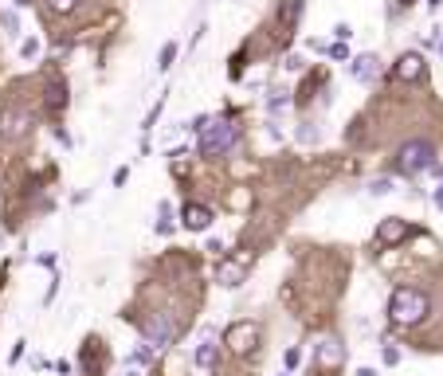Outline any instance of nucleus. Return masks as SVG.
Segmentation results:
<instances>
[{
  "label": "nucleus",
  "mask_w": 443,
  "mask_h": 376,
  "mask_svg": "<svg viewBox=\"0 0 443 376\" xmlns=\"http://www.w3.org/2000/svg\"><path fill=\"white\" fill-rule=\"evenodd\" d=\"M279 376H290V372H279Z\"/></svg>",
  "instance_id": "cd10ccee"
},
{
  "label": "nucleus",
  "mask_w": 443,
  "mask_h": 376,
  "mask_svg": "<svg viewBox=\"0 0 443 376\" xmlns=\"http://www.w3.org/2000/svg\"><path fill=\"white\" fill-rule=\"evenodd\" d=\"M392 75H396V79H404V83H420V79H424V59H420L416 51H408V55H401V59H396Z\"/></svg>",
  "instance_id": "6e6552de"
},
{
  "label": "nucleus",
  "mask_w": 443,
  "mask_h": 376,
  "mask_svg": "<svg viewBox=\"0 0 443 376\" xmlns=\"http://www.w3.org/2000/svg\"><path fill=\"white\" fill-rule=\"evenodd\" d=\"M350 75L357 79V83H373V79H376V55H357V59H350Z\"/></svg>",
  "instance_id": "f8f14e48"
},
{
  "label": "nucleus",
  "mask_w": 443,
  "mask_h": 376,
  "mask_svg": "<svg viewBox=\"0 0 443 376\" xmlns=\"http://www.w3.org/2000/svg\"><path fill=\"white\" fill-rule=\"evenodd\" d=\"M439 51H443V43H439Z\"/></svg>",
  "instance_id": "c85d7f7f"
},
{
  "label": "nucleus",
  "mask_w": 443,
  "mask_h": 376,
  "mask_svg": "<svg viewBox=\"0 0 443 376\" xmlns=\"http://www.w3.org/2000/svg\"><path fill=\"white\" fill-rule=\"evenodd\" d=\"M384 365H401V349L396 345H384Z\"/></svg>",
  "instance_id": "6ab92c4d"
},
{
  "label": "nucleus",
  "mask_w": 443,
  "mask_h": 376,
  "mask_svg": "<svg viewBox=\"0 0 443 376\" xmlns=\"http://www.w3.org/2000/svg\"><path fill=\"white\" fill-rule=\"evenodd\" d=\"M47 110H67V86H59V83H52L47 86Z\"/></svg>",
  "instance_id": "ddd939ff"
},
{
  "label": "nucleus",
  "mask_w": 443,
  "mask_h": 376,
  "mask_svg": "<svg viewBox=\"0 0 443 376\" xmlns=\"http://www.w3.org/2000/svg\"><path fill=\"white\" fill-rule=\"evenodd\" d=\"M369 193H373V196H389L392 193V181H389V176H381V181L369 184Z\"/></svg>",
  "instance_id": "dca6fc26"
},
{
  "label": "nucleus",
  "mask_w": 443,
  "mask_h": 376,
  "mask_svg": "<svg viewBox=\"0 0 443 376\" xmlns=\"http://www.w3.org/2000/svg\"><path fill=\"white\" fill-rule=\"evenodd\" d=\"M130 181V169H114V184H126Z\"/></svg>",
  "instance_id": "b1692460"
},
{
  "label": "nucleus",
  "mask_w": 443,
  "mask_h": 376,
  "mask_svg": "<svg viewBox=\"0 0 443 376\" xmlns=\"http://www.w3.org/2000/svg\"><path fill=\"white\" fill-rule=\"evenodd\" d=\"M318 360H322V365H338V360H341V345L322 341V353H318Z\"/></svg>",
  "instance_id": "4468645a"
},
{
  "label": "nucleus",
  "mask_w": 443,
  "mask_h": 376,
  "mask_svg": "<svg viewBox=\"0 0 443 376\" xmlns=\"http://www.w3.org/2000/svg\"><path fill=\"white\" fill-rule=\"evenodd\" d=\"M224 345H228L231 353H251L259 345V326H251V321H231V326L224 329Z\"/></svg>",
  "instance_id": "20e7f679"
},
{
  "label": "nucleus",
  "mask_w": 443,
  "mask_h": 376,
  "mask_svg": "<svg viewBox=\"0 0 443 376\" xmlns=\"http://www.w3.org/2000/svg\"><path fill=\"white\" fill-rule=\"evenodd\" d=\"M161 212H165V216H169V204H165ZM157 232H161V235H165V232H173V224H169V220H161V224H157Z\"/></svg>",
  "instance_id": "5701e85b"
},
{
  "label": "nucleus",
  "mask_w": 443,
  "mask_h": 376,
  "mask_svg": "<svg viewBox=\"0 0 443 376\" xmlns=\"http://www.w3.org/2000/svg\"><path fill=\"white\" fill-rule=\"evenodd\" d=\"M432 314V298L416 286H396L389 298V318L396 326H420V321Z\"/></svg>",
  "instance_id": "f257e3e1"
},
{
  "label": "nucleus",
  "mask_w": 443,
  "mask_h": 376,
  "mask_svg": "<svg viewBox=\"0 0 443 376\" xmlns=\"http://www.w3.org/2000/svg\"><path fill=\"white\" fill-rule=\"evenodd\" d=\"M196 134H200V153H205V157H224V153L236 145V125H231L228 118H208Z\"/></svg>",
  "instance_id": "f03ea898"
},
{
  "label": "nucleus",
  "mask_w": 443,
  "mask_h": 376,
  "mask_svg": "<svg viewBox=\"0 0 443 376\" xmlns=\"http://www.w3.org/2000/svg\"><path fill=\"white\" fill-rule=\"evenodd\" d=\"M142 334H145V345L149 349H165V345L173 341V321H169V314H157V318H149L142 326Z\"/></svg>",
  "instance_id": "39448f33"
},
{
  "label": "nucleus",
  "mask_w": 443,
  "mask_h": 376,
  "mask_svg": "<svg viewBox=\"0 0 443 376\" xmlns=\"http://www.w3.org/2000/svg\"><path fill=\"white\" fill-rule=\"evenodd\" d=\"M196 368H216V360H220V345H216V329H205V341H200V349H196Z\"/></svg>",
  "instance_id": "1a4fd4ad"
},
{
  "label": "nucleus",
  "mask_w": 443,
  "mask_h": 376,
  "mask_svg": "<svg viewBox=\"0 0 443 376\" xmlns=\"http://www.w3.org/2000/svg\"><path fill=\"white\" fill-rule=\"evenodd\" d=\"M28 125H32V114H28V110H12V114L0 118V134H4V137H20Z\"/></svg>",
  "instance_id": "9b49d317"
},
{
  "label": "nucleus",
  "mask_w": 443,
  "mask_h": 376,
  "mask_svg": "<svg viewBox=\"0 0 443 376\" xmlns=\"http://www.w3.org/2000/svg\"><path fill=\"white\" fill-rule=\"evenodd\" d=\"M20 55L35 59V55H40V40H24V43H20Z\"/></svg>",
  "instance_id": "f3484780"
},
{
  "label": "nucleus",
  "mask_w": 443,
  "mask_h": 376,
  "mask_svg": "<svg viewBox=\"0 0 443 376\" xmlns=\"http://www.w3.org/2000/svg\"><path fill=\"white\" fill-rule=\"evenodd\" d=\"M180 227H188V232H208V227H212V208H205V204H185V208H180Z\"/></svg>",
  "instance_id": "0eeeda50"
},
{
  "label": "nucleus",
  "mask_w": 443,
  "mask_h": 376,
  "mask_svg": "<svg viewBox=\"0 0 443 376\" xmlns=\"http://www.w3.org/2000/svg\"><path fill=\"white\" fill-rule=\"evenodd\" d=\"M173 59H177V43H165V47H161V63H157V67L169 71V67H173Z\"/></svg>",
  "instance_id": "2eb2a0df"
},
{
  "label": "nucleus",
  "mask_w": 443,
  "mask_h": 376,
  "mask_svg": "<svg viewBox=\"0 0 443 376\" xmlns=\"http://www.w3.org/2000/svg\"><path fill=\"white\" fill-rule=\"evenodd\" d=\"M47 4H52V12H75L79 0H47Z\"/></svg>",
  "instance_id": "a211bd4d"
},
{
  "label": "nucleus",
  "mask_w": 443,
  "mask_h": 376,
  "mask_svg": "<svg viewBox=\"0 0 443 376\" xmlns=\"http://www.w3.org/2000/svg\"><path fill=\"white\" fill-rule=\"evenodd\" d=\"M330 55H333V59H345V63H350V47H345V43H333Z\"/></svg>",
  "instance_id": "aec40b11"
},
{
  "label": "nucleus",
  "mask_w": 443,
  "mask_h": 376,
  "mask_svg": "<svg viewBox=\"0 0 443 376\" xmlns=\"http://www.w3.org/2000/svg\"><path fill=\"white\" fill-rule=\"evenodd\" d=\"M408 239V220L401 216H384L381 224H376V243L381 247H396V243Z\"/></svg>",
  "instance_id": "423d86ee"
},
{
  "label": "nucleus",
  "mask_w": 443,
  "mask_h": 376,
  "mask_svg": "<svg viewBox=\"0 0 443 376\" xmlns=\"http://www.w3.org/2000/svg\"><path fill=\"white\" fill-rule=\"evenodd\" d=\"M432 204H435V208L443 212V184H439V188H435V193H432Z\"/></svg>",
  "instance_id": "393cba45"
},
{
  "label": "nucleus",
  "mask_w": 443,
  "mask_h": 376,
  "mask_svg": "<svg viewBox=\"0 0 443 376\" xmlns=\"http://www.w3.org/2000/svg\"><path fill=\"white\" fill-rule=\"evenodd\" d=\"M353 376H376V368H369V365H361V368H357V372H353Z\"/></svg>",
  "instance_id": "a878e982"
},
{
  "label": "nucleus",
  "mask_w": 443,
  "mask_h": 376,
  "mask_svg": "<svg viewBox=\"0 0 443 376\" xmlns=\"http://www.w3.org/2000/svg\"><path fill=\"white\" fill-rule=\"evenodd\" d=\"M333 35H338V40H350L353 28H350V24H333Z\"/></svg>",
  "instance_id": "412c9836"
},
{
  "label": "nucleus",
  "mask_w": 443,
  "mask_h": 376,
  "mask_svg": "<svg viewBox=\"0 0 443 376\" xmlns=\"http://www.w3.org/2000/svg\"><path fill=\"white\" fill-rule=\"evenodd\" d=\"M208 251H212L216 259H224V243L220 239H208Z\"/></svg>",
  "instance_id": "4be33fe9"
},
{
  "label": "nucleus",
  "mask_w": 443,
  "mask_h": 376,
  "mask_svg": "<svg viewBox=\"0 0 443 376\" xmlns=\"http://www.w3.org/2000/svg\"><path fill=\"white\" fill-rule=\"evenodd\" d=\"M126 376H142V365H130V368H126Z\"/></svg>",
  "instance_id": "bb28decb"
},
{
  "label": "nucleus",
  "mask_w": 443,
  "mask_h": 376,
  "mask_svg": "<svg viewBox=\"0 0 443 376\" xmlns=\"http://www.w3.org/2000/svg\"><path fill=\"white\" fill-rule=\"evenodd\" d=\"M243 278H248V263H243V259H228V255H224V259H220V286H239Z\"/></svg>",
  "instance_id": "9d476101"
},
{
  "label": "nucleus",
  "mask_w": 443,
  "mask_h": 376,
  "mask_svg": "<svg viewBox=\"0 0 443 376\" xmlns=\"http://www.w3.org/2000/svg\"><path fill=\"white\" fill-rule=\"evenodd\" d=\"M396 165H401L404 176H420V173H427V169H435L432 142H404L401 153H396Z\"/></svg>",
  "instance_id": "7ed1b4c3"
}]
</instances>
